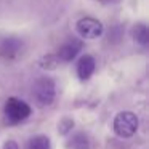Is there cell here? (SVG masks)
Masks as SVG:
<instances>
[{
    "mask_svg": "<svg viewBox=\"0 0 149 149\" xmlns=\"http://www.w3.org/2000/svg\"><path fill=\"white\" fill-rule=\"evenodd\" d=\"M31 106L26 103V101L19 100V98H8L7 103H5L3 107V114H5V119H7L8 123L15 125V123H19L24 122L27 117L31 116Z\"/></svg>",
    "mask_w": 149,
    "mask_h": 149,
    "instance_id": "cell-1",
    "label": "cell"
},
{
    "mask_svg": "<svg viewBox=\"0 0 149 149\" xmlns=\"http://www.w3.org/2000/svg\"><path fill=\"white\" fill-rule=\"evenodd\" d=\"M138 117L136 114L130 112V111H122L114 117V132L120 138H130L136 133L138 130Z\"/></svg>",
    "mask_w": 149,
    "mask_h": 149,
    "instance_id": "cell-2",
    "label": "cell"
},
{
    "mask_svg": "<svg viewBox=\"0 0 149 149\" xmlns=\"http://www.w3.org/2000/svg\"><path fill=\"white\" fill-rule=\"evenodd\" d=\"M32 95L40 106H48V104H52L55 101V96H56V85L53 82V79H50V77L39 79L34 84Z\"/></svg>",
    "mask_w": 149,
    "mask_h": 149,
    "instance_id": "cell-3",
    "label": "cell"
},
{
    "mask_svg": "<svg viewBox=\"0 0 149 149\" xmlns=\"http://www.w3.org/2000/svg\"><path fill=\"white\" fill-rule=\"evenodd\" d=\"M75 29H77V34L82 37V39L93 40V39L101 37L104 27H103V24H101L98 19L90 18V16H85V18H82V19L77 21Z\"/></svg>",
    "mask_w": 149,
    "mask_h": 149,
    "instance_id": "cell-4",
    "label": "cell"
},
{
    "mask_svg": "<svg viewBox=\"0 0 149 149\" xmlns=\"http://www.w3.org/2000/svg\"><path fill=\"white\" fill-rule=\"evenodd\" d=\"M23 47V40L18 37H5L0 42V58L5 61H11L21 55Z\"/></svg>",
    "mask_w": 149,
    "mask_h": 149,
    "instance_id": "cell-5",
    "label": "cell"
},
{
    "mask_svg": "<svg viewBox=\"0 0 149 149\" xmlns=\"http://www.w3.org/2000/svg\"><path fill=\"white\" fill-rule=\"evenodd\" d=\"M82 47H84V43H82L80 39H71L59 47L58 53H56V58H58L59 61L69 63L82 52Z\"/></svg>",
    "mask_w": 149,
    "mask_h": 149,
    "instance_id": "cell-6",
    "label": "cell"
},
{
    "mask_svg": "<svg viewBox=\"0 0 149 149\" xmlns=\"http://www.w3.org/2000/svg\"><path fill=\"white\" fill-rule=\"evenodd\" d=\"M96 69V61L93 56L90 55H84L80 59L77 61V75L80 80H87L91 77V74Z\"/></svg>",
    "mask_w": 149,
    "mask_h": 149,
    "instance_id": "cell-7",
    "label": "cell"
},
{
    "mask_svg": "<svg viewBox=\"0 0 149 149\" xmlns=\"http://www.w3.org/2000/svg\"><path fill=\"white\" fill-rule=\"evenodd\" d=\"M132 36L139 45H143V47L148 45V42H149V31H148V26H146L144 23L135 24V27L132 29Z\"/></svg>",
    "mask_w": 149,
    "mask_h": 149,
    "instance_id": "cell-8",
    "label": "cell"
},
{
    "mask_svg": "<svg viewBox=\"0 0 149 149\" xmlns=\"http://www.w3.org/2000/svg\"><path fill=\"white\" fill-rule=\"evenodd\" d=\"M69 149H90V139L85 133H75L68 141Z\"/></svg>",
    "mask_w": 149,
    "mask_h": 149,
    "instance_id": "cell-9",
    "label": "cell"
},
{
    "mask_svg": "<svg viewBox=\"0 0 149 149\" xmlns=\"http://www.w3.org/2000/svg\"><path fill=\"white\" fill-rule=\"evenodd\" d=\"M26 149H52L50 144V138L45 135H37L34 138L29 139V143L26 144Z\"/></svg>",
    "mask_w": 149,
    "mask_h": 149,
    "instance_id": "cell-10",
    "label": "cell"
},
{
    "mask_svg": "<svg viewBox=\"0 0 149 149\" xmlns=\"http://www.w3.org/2000/svg\"><path fill=\"white\" fill-rule=\"evenodd\" d=\"M59 63V59L53 55H48V56H43V59L40 61V66L42 68H48V69H53L56 64Z\"/></svg>",
    "mask_w": 149,
    "mask_h": 149,
    "instance_id": "cell-11",
    "label": "cell"
},
{
    "mask_svg": "<svg viewBox=\"0 0 149 149\" xmlns=\"http://www.w3.org/2000/svg\"><path fill=\"white\" fill-rule=\"evenodd\" d=\"M72 127H74V122H72L71 119H63L61 122H59V125H58V130H59L61 135H66V133L71 132Z\"/></svg>",
    "mask_w": 149,
    "mask_h": 149,
    "instance_id": "cell-12",
    "label": "cell"
},
{
    "mask_svg": "<svg viewBox=\"0 0 149 149\" xmlns=\"http://www.w3.org/2000/svg\"><path fill=\"white\" fill-rule=\"evenodd\" d=\"M2 149H19V148H18V144L13 141V139H10V141H7V143H5V144H3V148H2Z\"/></svg>",
    "mask_w": 149,
    "mask_h": 149,
    "instance_id": "cell-13",
    "label": "cell"
},
{
    "mask_svg": "<svg viewBox=\"0 0 149 149\" xmlns=\"http://www.w3.org/2000/svg\"><path fill=\"white\" fill-rule=\"evenodd\" d=\"M100 2H112V0H100Z\"/></svg>",
    "mask_w": 149,
    "mask_h": 149,
    "instance_id": "cell-14",
    "label": "cell"
}]
</instances>
